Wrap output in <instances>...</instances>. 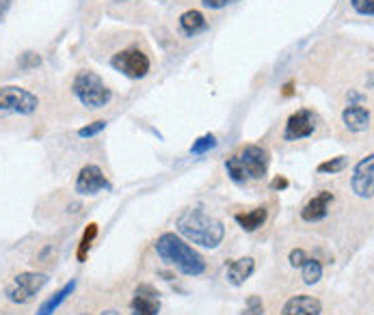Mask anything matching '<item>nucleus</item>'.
<instances>
[{
    "mask_svg": "<svg viewBox=\"0 0 374 315\" xmlns=\"http://www.w3.org/2000/svg\"><path fill=\"white\" fill-rule=\"evenodd\" d=\"M175 229L188 242L201 248H210V251L219 248L225 240V225L213 214L204 212L201 207L184 210L175 221Z\"/></svg>",
    "mask_w": 374,
    "mask_h": 315,
    "instance_id": "obj_1",
    "label": "nucleus"
},
{
    "mask_svg": "<svg viewBox=\"0 0 374 315\" xmlns=\"http://www.w3.org/2000/svg\"><path fill=\"white\" fill-rule=\"evenodd\" d=\"M156 255L167 263V266L182 272L184 276H201L206 272V259L195 251V248L177 234H162L156 244Z\"/></svg>",
    "mask_w": 374,
    "mask_h": 315,
    "instance_id": "obj_2",
    "label": "nucleus"
},
{
    "mask_svg": "<svg viewBox=\"0 0 374 315\" xmlns=\"http://www.w3.org/2000/svg\"><path fill=\"white\" fill-rule=\"evenodd\" d=\"M72 93L76 95L78 102L89 110L104 108L112 99V91L106 87V82L93 70L76 72V76L72 80Z\"/></svg>",
    "mask_w": 374,
    "mask_h": 315,
    "instance_id": "obj_3",
    "label": "nucleus"
},
{
    "mask_svg": "<svg viewBox=\"0 0 374 315\" xmlns=\"http://www.w3.org/2000/svg\"><path fill=\"white\" fill-rule=\"evenodd\" d=\"M39 97L18 85L0 87V119L32 117L39 110Z\"/></svg>",
    "mask_w": 374,
    "mask_h": 315,
    "instance_id": "obj_4",
    "label": "nucleus"
},
{
    "mask_svg": "<svg viewBox=\"0 0 374 315\" xmlns=\"http://www.w3.org/2000/svg\"><path fill=\"white\" fill-rule=\"evenodd\" d=\"M48 283H50V276H48L46 272H20L7 283L5 296H7V301H11L13 305H26Z\"/></svg>",
    "mask_w": 374,
    "mask_h": 315,
    "instance_id": "obj_5",
    "label": "nucleus"
},
{
    "mask_svg": "<svg viewBox=\"0 0 374 315\" xmlns=\"http://www.w3.org/2000/svg\"><path fill=\"white\" fill-rule=\"evenodd\" d=\"M110 68L130 80H141L152 72V61L139 45H130L110 57Z\"/></svg>",
    "mask_w": 374,
    "mask_h": 315,
    "instance_id": "obj_6",
    "label": "nucleus"
},
{
    "mask_svg": "<svg viewBox=\"0 0 374 315\" xmlns=\"http://www.w3.org/2000/svg\"><path fill=\"white\" fill-rule=\"evenodd\" d=\"M236 162H238L242 175L247 177V181H259L268 173L270 154L262 145H245L236 154Z\"/></svg>",
    "mask_w": 374,
    "mask_h": 315,
    "instance_id": "obj_7",
    "label": "nucleus"
},
{
    "mask_svg": "<svg viewBox=\"0 0 374 315\" xmlns=\"http://www.w3.org/2000/svg\"><path fill=\"white\" fill-rule=\"evenodd\" d=\"M318 128V114L310 108H299L288 117L286 128H284V141L295 143L310 139Z\"/></svg>",
    "mask_w": 374,
    "mask_h": 315,
    "instance_id": "obj_8",
    "label": "nucleus"
},
{
    "mask_svg": "<svg viewBox=\"0 0 374 315\" xmlns=\"http://www.w3.org/2000/svg\"><path fill=\"white\" fill-rule=\"evenodd\" d=\"M76 194L80 196H93L97 192H110L112 184L108 181V177L104 175V171L97 167V164H85L83 169L76 175V184H74Z\"/></svg>",
    "mask_w": 374,
    "mask_h": 315,
    "instance_id": "obj_9",
    "label": "nucleus"
},
{
    "mask_svg": "<svg viewBox=\"0 0 374 315\" xmlns=\"http://www.w3.org/2000/svg\"><path fill=\"white\" fill-rule=\"evenodd\" d=\"M351 188L360 199H372V192H374V156L372 154L355 164Z\"/></svg>",
    "mask_w": 374,
    "mask_h": 315,
    "instance_id": "obj_10",
    "label": "nucleus"
},
{
    "mask_svg": "<svg viewBox=\"0 0 374 315\" xmlns=\"http://www.w3.org/2000/svg\"><path fill=\"white\" fill-rule=\"evenodd\" d=\"M160 292L150 285V283H141L137 285L132 301H130V311L132 315H158L160 313Z\"/></svg>",
    "mask_w": 374,
    "mask_h": 315,
    "instance_id": "obj_11",
    "label": "nucleus"
},
{
    "mask_svg": "<svg viewBox=\"0 0 374 315\" xmlns=\"http://www.w3.org/2000/svg\"><path fill=\"white\" fill-rule=\"evenodd\" d=\"M335 201V194L331 190H320L307 201L301 210V221L303 223H320L329 216V210Z\"/></svg>",
    "mask_w": 374,
    "mask_h": 315,
    "instance_id": "obj_12",
    "label": "nucleus"
},
{
    "mask_svg": "<svg viewBox=\"0 0 374 315\" xmlns=\"http://www.w3.org/2000/svg\"><path fill=\"white\" fill-rule=\"evenodd\" d=\"M255 272V259L253 257H238L227 263L225 281L232 287H242Z\"/></svg>",
    "mask_w": 374,
    "mask_h": 315,
    "instance_id": "obj_13",
    "label": "nucleus"
},
{
    "mask_svg": "<svg viewBox=\"0 0 374 315\" xmlns=\"http://www.w3.org/2000/svg\"><path fill=\"white\" fill-rule=\"evenodd\" d=\"M320 313H322V303L310 294L292 296L282 309V315H320Z\"/></svg>",
    "mask_w": 374,
    "mask_h": 315,
    "instance_id": "obj_14",
    "label": "nucleus"
},
{
    "mask_svg": "<svg viewBox=\"0 0 374 315\" xmlns=\"http://www.w3.org/2000/svg\"><path fill=\"white\" fill-rule=\"evenodd\" d=\"M370 110L364 108L362 104H348L344 110H342V123L346 125L348 132H355V134H360V132H366L370 128Z\"/></svg>",
    "mask_w": 374,
    "mask_h": 315,
    "instance_id": "obj_15",
    "label": "nucleus"
},
{
    "mask_svg": "<svg viewBox=\"0 0 374 315\" xmlns=\"http://www.w3.org/2000/svg\"><path fill=\"white\" fill-rule=\"evenodd\" d=\"M266 219H268V210H266L264 205H262V207H253V210H249V212H238V214H234L236 225H238L242 231H247V234H253V231L262 229L264 223H266Z\"/></svg>",
    "mask_w": 374,
    "mask_h": 315,
    "instance_id": "obj_16",
    "label": "nucleus"
},
{
    "mask_svg": "<svg viewBox=\"0 0 374 315\" xmlns=\"http://www.w3.org/2000/svg\"><path fill=\"white\" fill-rule=\"evenodd\" d=\"M177 24H180V30L184 32L186 37H197L199 32L208 30V20H206V15L199 9L184 11L180 15V20H177Z\"/></svg>",
    "mask_w": 374,
    "mask_h": 315,
    "instance_id": "obj_17",
    "label": "nucleus"
},
{
    "mask_svg": "<svg viewBox=\"0 0 374 315\" xmlns=\"http://www.w3.org/2000/svg\"><path fill=\"white\" fill-rule=\"evenodd\" d=\"M76 278H72V281H68V283H65L61 289H57L50 298H46V301L39 305V309H37V313L35 315H52L65 301H68V298L74 294V289H76Z\"/></svg>",
    "mask_w": 374,
    "mask_h": 315,
    "instance_id": "obj_18",
    "label": "nucleus"
},
{
    "mask_svg": "<svg viewBox=\"0 0 374 315\" xmlns=\"http://www.w3.org/2000/svg\"><path fill=\"white\" fill-rule=\"evenodd\" d=\"M97 234H100V229H97V223H89V225L85 227L83 238H80V242H78V251H76V259H78L80 263L87 261L89 251H91V246H93Z\"/></svg>",
    "mask_w": 374,
    "mask_h": 315,
    "instance_id": "obj_19",
    "label": "nucleus"
},
{
    "mask_svg": "<svg viewBox=\"0 0 374 315\" xmlns=\"http://www.w3.org/2000/svg\"><path fill=\"white\" fill-rule=\"evenodd\" d=\"M301 276L305 285H316L322 278V263L314 257H307L301 266Z\"/></svg>",
    "mask_w": 374,
    "mask_h": 315,
    "instance_id": "obj_20",
    "label": "nucleus"
},
{
    "mask_svg": "<svg viewBox=\"0 0 374 315\" xmlns=\"http://www.w3.org/2000/svg\"><path fill=\"white\" fill-rule=\"evenodd\" d=\"M348 167V156H335L331 160H324L316 167V173L320 175H335V173H342Z\"/></svg>",
    "mask_w": 374,
    "mask_h": 315,
    "instance_id": "obj_21",
    "label": "nucleus"
},
{
    "mask_svg": "<svg viewBox=\"0 0 374 315\" xmlns=\"http://www.w3.org/2000/svg\"><path fill=\"white\" fill-rule=\"evenodd\" d=\"M217 145H219V141H217L215 134H204V136H199L197 141H193L188 152H190L193 156H204V154L210 152V149H215Z\"/></svg>",
    "mask_w": 374,
    "mask_h": 315,
    "instance_id": "obj_22",
    "label": "nucleus"
},
{
    "mask_svg": "<svg viewBox=\"0 0 374 315\" xmlns=\"http://www.w3.org/2000/svg\"><path fill=\"white\" fill-rule=\"evenodd\" d=\"M41 63H43L41 54H39V52H32V50H28V52H22V54H20V59H18V68H20L22 72H32V70L41 68Z\"/></svg>",
    "mask_w": 374,
    "mask_h": 315,
    "instance_id": "obj_23",
    "label": "nucleus"
},
{
    "mask_svg": "<svg viewBox=\"0 0 374 315\" xmlns=\"http://www.w3.org/2000/svg\"><path fill=\"white\" fill-rule=\"evenodd\" d=\"M106 125H108L106 119H97V121H93V123H89V125H83V128L76 132V134H78L80 139H93V136H97V134H102V132L106 130Z\"/></svg>",
    "mask_w": 374,
    "mask_h": 315,
    "instance_id": "obj_24",
    "label": "nucleus"
},
{
    "mask_svg": "<svg viewBox=\"0 0 374 315\" xmlns=\"http://www.w3.org/2000/svg\"><path fill=\"white\" fill-rule=\"evenodd\" d=\"M238 315H264V303L259 296H249L247 303H245V309H242Z\"/></svg>",
    "mask_w": 374,
    "mask_h": 315,
    "instance_id": "obj_25",
    "label": "nucleus"
},
{
    "mask_svg": "<svg viewBox=\"0 0 374 315\" xmlns=\"http://www.w3.org/2000/svg\"><path fill=\"white\" fill-rule=\"evenodd\" d=\"M351 7L355 13L364 15V18H372L374 15V0H351Z\"/></svg>",
    "mask_w": 374,
    "mask_h": 315,
    "instance_id": "obj_26",
    "label": "nucleus"
},
{
    "mask_svg": "<svg viewBox=\"0 0 374 315\" xmlns=\"http://www.w3.org/2000/svg\"><path fill=\"white\" fill-rule=\"evenodd\" d=\"M288 259H290V266H292V268H301L303 261L307 259V253L303 251V248H292Z\"/></svg>",
    "mask_w": 374,
    "mask_h": 315,
    "instance_id": "obj_27",
    "label": "nucleus"
},
{
    "mask_svg": "<svg viewBox=\"0 0 374 315\" xmlns=\"http://www.w3.org/2000/svg\"><path fill=\"white\" fill-rule=\"evenodd\" d=\"M288 186H290V181H288L284 175H277V177L270 181V188H273V190H286Z\"/></svg>",
    "mask_w": 374,
    "mask_h": 315,
    "instance_id": "obj_28",
    "label": "nucleus"
},
{
    "mask_svg": "<svg viewBox=\"0 0 374 315\" xmlns=\"http://www.w3.org/2000/svg\"><path fill=\"white\" fill-rule=\"evenodd\" d=\"M230 3H234V0H204V7H208V9H223Z\"/></svg>",
    "mask_w": 374,
    "mask_h": 315,
    "instance_id": "obj_29",
    "label": "nucleus"
},
{
    "mask_svg": "<svg viewBox=\"0 0 374 315\" xmlns=\"http://www.w3.org/2000/svg\"><path fill=\"white\" fill-rule=\"evenodd\" d=\"M362 102H366V95L357 91H348V104H362Z\"/></svg>",
    "mask_w": 374,
    "mask_h": 315,
    "instance_id": "obj_30",
    "label": "nucleus"
},
{
    "mask_svg": "<svg viewBox=\"0 0 374 315\" xmlns=\"http://www.w3.org/2000/svg\"><path fill=\"white\" fill-rule=\"evenodd\" d=\"M9 9H11V0H0V22L7 18Z\"/></svg>",
    "mask_w": 374,
    "mask_h": 315,
    "instance_id": "obj_31",
    "label": "nucleus"
},
{
    "mask_svg": "<svg viewBox=\"0 0 374 315\" xmlns=\"http://www.w3.org/2000/svg\"><path fill=\"white\" fill-rule=\"evenodd\" d=\"M292 87H295V82H288V85L284 87V97H290L292 93H295V91H292Z\"/></svg>",
    "mask_w": 374,
    "mask_h": 315,
    "instance_id": "obj_32",
    "label": "nucleus"
},
{
    "mask_svg": "<svg viewBox=\"0 0 374 315\" xmlns=\"http://www.w3.org/2000/svg\"><path fill=\"white\" fill-rule=\"evenodd\" d=\"M100 315H121V313H119L117 309H106V311H102Z\"/></svg>",
    "mask_w": 374,
    "mask_h": 315,
    "instance_id": "obj_33",
    "label": "nucleus"
},
{
    "mask_svg": "<svg viewBox=\"0 0 374 315\" xmlns=\"http://www.w3.org/2000/svg\"><path fill=\"white\" fill-rule=\"evenodd\" d=\"M80 315H89V313H80Z\"/></svg>",
    "mask_w": 374,
    "mask_h": 315,
    "instance_id": "obj_34",
    "label": "nucleus"
}]
</instances>
